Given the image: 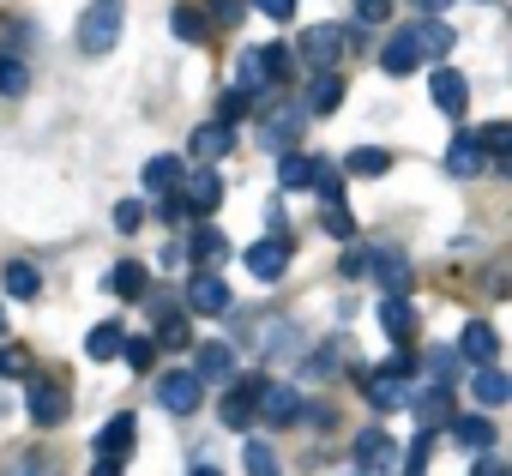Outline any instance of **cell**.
Masks as SVG:
<instances>
[{
    "instance_id": "7c38bea8",
    "label": "cell",
    "mask_w": 512,
    "mask_h": 476,
    "mask_svg": "<svg viewBox=\"0 0 512 476\" xmlns=\"http://www.w3.org/2000/svg\"><path fill=\"white\" fill-rule=\"evenodd\" d=\"M458 356L476 362V368H494V356H500V332H494L488 320H470L464 338H458Z\"/></svg>"
},
{
    "instance_id": "681fc988",
    "label": "cell",
    "mask_w": 512,
    "mask_h": 476,
    "mask_svg": "<svg viewBox=\"0 0 512 476\" xmlns=\"http://www.w3.org/2000/svg\"><path fill=\"white\" fill-rule=\"evenodd\" d=\"M326 235H356V223H350L344 205H326Z\"/></svg>"
},
{
    "instance_id": "cb8c5ba5",
    "label": "cell",
    "mask_w": 512,
    "mask_h": 476,
    "mask_svg": "<svg viewBox=\"0 0 512 476\" xmlns=\"http://www.w3.org/2000/svg\"><path fill=\"white\" fill-rule=\"evenodd\" d=\"M308 181H314V157H302V151H284V157H278V187H284V193H302Z\"/></svg>"
},
{
    "instance_id": "d4e9b609",
    "label": "cell",
    "mask_w": 512,
    "mask_h": 476,
    "mask_svg": "<svg viewBox=\"0 0 512 476\" xmlns=\"http://www.w3.org/2000/svg\"><path fill=\"white\" fill-rule=\"evenodd\" d=\"M7 296H13V302H37V296H43V272L25 266V260H13V266H7Z\"/></svg>"
},
{
    "instance_id": "277c9868",
    "label": "cell",
    "mask_w": 512,
    "mask_h": 476,
    "mask_svg": "<svg viewBox=\"0 0 512 476\" xmlns=\"http://www.w3.org/2000/svg\"><path fill=\"white\" fill-rule=\"evenodd\" d=\"M350 49V37L338 31V25H314V31H302V43H296V55L314 67V73H332V61Z\"/></svg>"
},
{
    "instance_id": "3957f363",
    "label": "cell",
    "mask_w": 512,
    "mask_h": 476,
    "mask_svg": "<svg viewBox=\"0 0 512 476\" xmlns=\"http://www.w3.org/2000/svg\"><path fill=\"white\" fill-rule=\"evenodd\" d=\"M253 416L272 422V428L302 422V398H296V386H290V380H260V392H253Z\"/></svg>"
},
{
    "instance_id": "9f6ffc18",
    "label": "cell",
    "mask_w": 512,
    "mask_h": 476,
    "mask_svg": "<svg viewBox=\"0 0 512 476\" xmlns=\"http://www.w3.org/2000/svg\"><path fill=\"white\" fill-rule=\"evenodd\" d=\"M193 476H223V470H211V464H199V470H193Z\"/></svg>"
},
{
    "instance_id": "b9f144b4",
    "label": "cell",
    "mask_w": 512,
    "mask_h": 476,
    "mask_svg": "<svg viewBox=\"0 0 512 476\" xmlns=\"http://www.w3.org/2000/svg\"><path fill=\"white\" fill-rule=\"evenodd\" d=\"M121 356H127V368H151V362H157V344H145V338H121Z\"/></svg>"
},
{
    "instance_id": "ba28073f",
    "label": "cell",
    "mask_w": 512,
    "mask_h": 476,
    "mask_svg": "<svg viewBox=\"0 0 512 476\" xmlns=\"http://www.w3.org/2000/svg\"><path fill=\"white\" fill-rule=\"evenodd\" d=\"M229 302H235V296H229V284H223L217 272H193V284H187V308H193V314H211V320H217V314H229Z\"/></svg>"
},
{
    "instance_id": "f6af8a7d",
    "label": "cell",
    "mask_w": 512,
    "mask_h": 476,
    "mask_svg": "<svg viewBox=\"0 0 512 476\" xmlns=\"http://www.w3.org/2000/svg\"><path fill=\"white\" fill-rule=\"evenodd\" d=\"M139 223H145V205H139V199H121V205H115V229H121V235H133Z\"/></svg>"
},
{
    "instance_id": "f1b7e54d",
    "label": "cell",
    "mask_w": 512,
    "mask_h": 476,
    "mask_svg": "<svg viewBox=\"0 0 512 476\" xmlns=\"http://www.w3.org/2000/svg\"><path fill=\"white\" fill-rule=\"evenodd\" d=\"M302 133V115L296 109H278V115H266V151L278 145V151H290V139Z\"/></svg>"
},
{
    "instance_id": "ee69618b",
    "label": "cell",
    "mask_w": 512,
    "mask_h": 476,
    "mask_svg": "<svg viewBox=\"0 0 512 476\" xmlns=\"http://www.w3.org/2000/svg\"><path fill=\"white\" fill-rule=\"evenodd\" d=\"M235 91H241V97H260V91H266V73H260V61H253V55L241 61V85H235Z\"/></svg>"
},
{
    "instance_id": "8992f818",
    "label": "cell",
    "mask_w": 512,
    "mask_h": 476,
    "mask_svg": "<svg viewBox=\"0 0 512 476\" xmlns=\"http://www.w3.org/2000/svg\"><path fill=\"white\" fill-rule=\"evenodd\" d=\"M25 410H31L37 428H61V422H67V392H61L55 380H31V386H25Z\"/></svg>"
},
{
    "instance_id": "1f68e13d",
    "label": "cell",
    "mask_w": 512,
    "mask_h": 476,
    "mask_svg": "<svg viewBox=\"0 0 512 476\" xmlns=\"http://www.w3.org/2000/svg\"><path fill=\"white\" fill-rule=\"evenodd\" d=\"M109 290H115V296H127V302H133V296H145V266H139V260H121V266L109 272Z\"/></svg>"
},
{
    "instance_id": "6da1fadb",
    "label": "cell",
    "mask_w": 512,
    "mask_h": 476,
    "mask_svg": "<svg viewBox=\"0 0 512 476\" xmlns=\"http://www.w3.org/2000/svg\"><path fill=\"white\" fill-rule=\"evenodd\" d=\"M121 43V0H91L79 13V49L85 55H109Z\"/></svg>"
},
{
    "instance_id": "44dd1931",
    "label": "cell",
    "mask_w": 512,
    "mask_h": 476,
    "mask_svg": "<svg viewBox=\"0 0 512 476\" xmlns=\"http://www.w3.org/2000/svg\"><path fill=\"white\" fill-rule=\"evenodd\" d=\"M446 428L458 434V446H470V452H494V422H488V416H452Z\"/></svg>"
},
{
    "instance_id": "7bdbcfd3",
    "label": "cell",
    "mask_w": 512,
    "mask_h": 476,
    "mask_svg": "<svg viewBox=\"0 0 512 476\" xmlns=\"http://www.w3.org/2000/svg\"><path fill=\"white\" fill-rule=\"evenodd\" d=\"M247 13V0H205V19H217V25H235Z\"/></svg>"
},
{
    "instance_id": "d6986e66",
    "label": "cell",
    "mask_w": 512,
    "mask_h": 476,
    "mask_svg": "<svg viewBox=\"0 0 512 476\" xmlns=\"http://www.w3.org/2000/svg\"><path fill=\"white\" fill-rule=\"evenodd\" d=\"M253 392H260V380H241L223 404H217V416H223V428H247L253 422Z\"/></svg>"
},
{
    "instance_id": "9a60e30c",
    "label": "cell",
    "mask_w": 512,
    "mask_h": 476,
    "mask_svg": "<svg viewBox=\"0 0 512 476\" xmlns=\"http://www.w3.org/2000/svg\"><path fill=\"white\" fill-rule=\"evenodd\" d=\"M151 193H175L181 181H187V157H175V151H163V157H151L145 163V175H139Z\"/></svg>"
},
{
    "instance_id": "c3c4849f",
    "label": "cell",
    "mask_w": 512,
    "mask_h": 476,
    "mask_svg": "<svg viewBox=\"0 0 512 476\" xmlns=\"http://www.w3.org/2000/svg\"><path fill=\"white\" fill-rule=\"evenodd\" d=\"M241 115H247V97H241V91H223V109H217V121H229V127H235Z\"/></svg>"
},
{
    "instance_id": "e575fe53",
    "label": "cell",
    "mask_w": 512,
    "mask_h": 476,
    "mask_svg": "<svg viewBox=\"0 0 512 476\" xmlns=\"http://www.w3.org/2000/svg\"><path fill=\"white\" fill-rule=\"evenodd\" d=\"M380 326H386L392 338H404V332L416 326V314H410V302H404V296H386V302H380Z\"/></svg>"
},
{
    "instance_id": "74e56055",
    "label": "cell",
    "mask_w": 512,
    "mask_h": 476,
    "mask_svg": "<svg viewBox=\"0 0 512 476\" xmlns=\"http://www.w3.org/2000/svg\"><path fill=\"white\" fill-rule=\"evenodd\" d=\"M308 187H314L326 205H344V181H338V169H332V163H320V157H314V181H308Z\"/></svg>"
},
{
    "instance_id": "30bf717a",
    "label": "cell",
    "mask_w": 512,
    "mask_h": 476,
    "mask_svg": "<svg viewBox=\"0 0 512 476\" xmlns=\"http://www.w3.org/2000/svg\"><path fill=\"white\" fill-rule=\"evenodd\" d=\"M133 446H139V422H133V416H109L103 434H97V458H103V464H121Z\"/></svg>"
},
{
    "instance_id": "d590c367",
    "label": "cell",
    "mask_w": 512,
    "mask_h": 476,
    "mask_svg": "<svg viewBox=\"0 0 512 476\" xmlns=\"http://www.w3.org/2000/svg\"><path fill=\"white\" fill-rule=\"evenodd\" d=\"M470 139H476V151H482V157H488V151H494V157H506V151H512V127H506V121H488V127H482V133H470Z\"/></svg>"
},
{
    "instance_id": "2e32d148",
    "label": "cell",
    "mask_w": 512,
    "mask_h": 476,
    "mask_svg": "<svg viewBox=\"0 0 512 476\" xmlns=\"http://www.w3.org/2000/svg\"><path fill=\"white\" fill-rule=\"evenodd\" d=\"M193 380L205 386V380H235V350L229 344H199V362H193Z\"/></svg>"
},
{
    "instance_id": "ac0fdd59",
    "label": "cell",
    "mask_w": 512,
    "mask_h": 476,
    "mask_svg": "<svg viewBox=\"0 0 512 476\" xmlns=\"http://www.w3.org/2000/svg\"><path fill=\"white\" fill-rule=\"evenodd\" d=\"M416 61H422V49H416V31H398L386 49H380V67L392 73V79H404V73H416Z\"/></svg>"
},
{
    "instance_id": "52a82bcc",
    "label": "cell",
    "mask_w": 512,
    "mask_h": 476,
    "mask_svg": "<svg viewBox=\"0 0 512 476\" xmlns=\"http://www.w3.org/2000/svg\"><path fill=\"white\" fill-rule=\"evenodd\" d=\"M199 398H205V386H199L193 374H181V368L157 380V404H163L169 416H193V410H199Z\"/></svg>"
},
{
    "instance_id": "5b68a950",
    "label": "cell",
    "mask_w": 512,
    "mask_h": 476,
    "mask_svg": "<svg viewBox=\"0 0 512 476\" xmlns=\"http://www.w3.org/2000/svg\"><path fill=\"white\" fill-rule=\"evenodd\" d=\"M362 272H368L386 296H404V284H410V260H404L398 248H368V254H362Z\"/></svg>"
},
{
    "instance_id": "8d00e7d4",
    "label": "cell",
    "mask_w": 512,
    "mask_h": 476,
    "mask_svg": "<svg viewBox=\"0 0 512 476\" xmlns=\"http://www.w3.org/2000/svg\"><path fill=\"white\" fill-rule=\"evenodd\" d=\"M386 169H392V157L380 145H356L350 151V175H386Z\"/></svg>"
},
{
    "instance_id": "f35d334b",
    "label": "cell",
    "mask_w": 512,
    "mask_h": 476,
    "mask_svg": "<svg viewBox=\"0 0 512 476\" xmlns=\"http://www.w3.org/2000/svg\"><path fill=\"white\" fill-rule=\"evenodd\" d=\"M181 254H193V260H199V266H211V260H217V254H223V235H217V229H211V223H205V229H193V242H187V248H181Z\"/></svg>"
},
{
    "instance_id": "8fae6325",
    "label": "cell",
    "mask_w": 512,
    "mask_h": 476,
    "mask_svg": "<svg viewBox=\"0 0 512 476\" xmlns=\"http://www.w3.org/2000/svg\"><path fill=\"white\" fill-rule=\"evenodd\" d=\"M428 91H434V109H440V115H464V103H470V79H464L458 67H440V73L428 79Z\"/></svg>"
},
{
    "instance_id": "db71d44e",
    "label": "cell",
    "mask_w": 512,
    "mask_h": 476,
    "mask_svg": "<svg viewBox=\"0 0 512 476\" xmlns=\"http://www.w3.org/2000/svg\"><path fill=\"white\" fill-rule=\"evenodd\" d=\"M91 476H121V464H103V458H97V470H91Z\"/></svg>"
},
{
    "instance_id": "4316f807",
    "label": "cell",
    "mask_w": 512,
    "mask_h": 476,
    "mask_svg": "<svg viewBox=\"0 0 512 476\" xmlns=\"http://www.w3.org/2000/svg\"><path fill=\"white\" fill-rule=\"evenodd\" d=\"M169 31H175L181 43H205V37H211V19H205L199 7H175V13H169Z\"/></svg>"
},
{
    "instance_id": "ffe728a7",
    "label": "cell",
    "mask_w": 512,
    "mask_h": 476,
    "mask_svg": "<svg viewBox=\"0 0 512 476\" xmlns=\"http://www.w3.org/2000/svg\"><path fill=\"white\" fill-rule=\"evenodd\" d=\"M338 103H344V79H338V73H314V85H308V115H338Z\"/></svg>"
},
{
    "instance_id": "7dc6e473",
    "label": "cell",
    "mask_w": 512,
    "mask_h": 476,
    "mask_svg": "<svg viewBox=\"0 0 512 476\" xmlns=\"http://www.w3.org/2000/svg\"><path fill=\"white\" fill-rule=\"evenodd\" d=\"M428 452H434V440H428V434H416V446L404 452V470H410V476H422V464H428Z\"/></svg>"
},
{
    "instance_id": "4fadbf2b",
    "label": "cell",
    "mask_w": 512,
    "mask_h": 476,
    "mask_svg": "<svg viewBox=\"0 0 512 476\" xmlns=\"http://www.w3.org/2000/svg\"><path fill=\"white\" fill-rule=\"evenodd\" d=\"M392 464H398L392 440H386L380 428H368V434L356 440V470H362V476H392Z\"/></svg>"
},
{
    "instance_id": "11a10c76",
    "label": "cell",
    "mask_w": 512,
    "mask_h": 476,
    "mask_svg": "<svg viewBox=\"0 0 512 476\" xmlns=\"http://www.w3.org/2000/svg\"><path fill=\"white\" fill-rule=\"evenodd\" d=\"M416 7H422V13H440V7H446V0H416Z\"/></svg>"
},
{
    "instance_id": "6f0895ef",
    "label": "cell",
    "mask_w": 512,
    "mask_h": 476,
    "mask_svg": "<svg viewBox=\"0 0 512 476\" xmlns=\"http://www.w3.org/2000/svg\"><path fill=\"white\" fill-rule=\"evenodd\" d=\"M0 332H7V314H0Z\"/></svg>"
},
{
    "instance_id": "836d02e7",
    "label": "cell",
    "mask_w": 512,
    "mask_h": 476,
    "mask_svg": "<svg viewBox=\"0 0 512 476\" xmlns=\"http://www.w3.org/2000/svg\"><path fill=\"white\" fill-rule=\"evenodd\" d=\"M31 91V67L13 61V55H0V97H25Z\"/></svg>"
},
{
    "instance_id": "9c48e42d",
    "label": "cell",
    "mask_w": 512,
    "mask_h": 476,
    "mask_svg": "<svg viewBox=\"0 0 512 476\" xmlns=\"http://www.w3.org/2000/svg\"><path fill=\"white\" fill-rule=\"evenodd\" d=\"M175 199H181V211H199V217H205V211H217V199H223V175H217V169H199V175L181 181Z\"/></svg>"
},
{
    "instance_id": "5bb4252c",
    "label": "cell",
    "mask_w": 512,
    "mask_h": 476,
    "mask_svg": "<svg viewBox=\"0 0 512 476\" xmlns=\"http://www.w3.org/2000/svg\"><path fill=\"white\" fill-rule=\"evenodd\" d=\"M410 404H416V422H422V428H446V422H452V392H446V380H434L428 392H410Z\"/></svg>"
},
{
    "instance_id": "ab89813d",
    "label": "cell",
    "mask_w": 512,
    "mask_h": 476,
    "mask_svg": "<svg viewBox=\"0 0 512 476\" xmlns=\"http://www.w3.org/2000/svg\"><path fill=\"white\" fill-rule=\"evenodd\" d=\"M7 476H55V458H49V452H19V458L7 464Z\"/></svg>"
},
{
    "instance_id": "bcb514c9",
    "label": "cell",
    "mask_w": 512,
    "mask_h": 476,
    "mask_svg": "<svg viewBox=\"0 0 512 476\" xmlns=\"http://www.w3.org/2000/svg\"><path fill=\"white\" fill-rule=\"evenodd\" d=\"M253 13H266L272 25H290L296 19V0H253Z\"/></svg>"
},
{
    "instance_id": "d6a6232c",
    "label": "cell",
    "mask_w": 512,
    "mask_h": 476,
    "mask_svg": "<svg viewBox=\"0 0 512 476\" xmlns=\"http://www.w3.org/2000/svg\"><path fill=\"white\" fill-rule=\"evenodd\" d=\"M241 470H247V476H278V452H272L266 440H247V446H241Z\"/></svg>"
},
{
    "instance_id": "484cf974",
    "label": "cell",
    "mask_w": 512,
    "mask_h": 476,
    "mask_svg": "<svg viewBox=\"0 0 512 476\" xmlns=\"http://www.w3.org/2000/svg\"><path fill=\"white\" fill-rule=\"evenodd\" d=\"M470 392H476V398H482L488 410H500V404L512 398V380H506L500 368H476V380H470Z\"/></svg>"
},
{
    "instance_id": "f5cc1de1",
    "label": "cell",
    "mask_w": 512,
    "mask_h": 476,
    "mask_svg": "<svg viewBox=\"0 0 512 476\" xmlns=\"http://www.w3.org/2000/svg\"><path fill=\"white\" fill-rule=\"evenodd\" d=\"M470 476H506V464H500V458H494V452H482V458H476V470H470Z\"/></svg>"
},
{
    "instance_id": "816d5d0a",
    "label": "cell",
    "mask_w": 512,
    "mask_h": 476,
    "mask_svg": "<svg viewBox=\"0 0 512 476\" xmlns=\"http://www.w3.org/2000/svg\"><path fill=\"white\" fill-rule=\"evenodd\" d=\"M0 374H25V350H13V344L0 350Z\"/></svg>"
},
{
    "instance_id": "e0dca14e",
    "label": "cell",
    "mask_w": 512,
    "mask_h": 476,
    "mask_svg": "<svg viewBox=\"0 0 512 476\" xmlns=\"http://www.w3.org/2000/svg\"><path fill=\"white\" fill-rule=\"evenodd\" d=\"M284 266H290V242H260V248H247V272L260 278V284L284 278Z\"/></svg>"
},
{
    "instance_id": "7a4b0ae2",
    "label": "cell",
    "mask_w": 512,
    "mask_h": 476,
    "mask_svg": "<svg viewBox=\"0 0 512 476\" xmlns=\"http://www.w3.org/2000/svg\"><path fill=\"white\" fill-rule=\"evenodd\" d=\"M404 380H410V362L398 356V362H380V368H368L356 386L368 392V404H374V410H398V404H410V386H404Z\"/></svg>"
},
{
    "instance_id": "f546056e",
    "label": "cell",
    "mask_w": 512,
    "mask_h": 476,
    "mask_svg": "<svg viewBox=\"0 0 512 476\" xmlns=\"http://www.w3.org/2000/svg\"><path fill=\"white\" fill-rule=\"evenodd\" d=\"M476 169H482V151H476L470 133H458L452 151H446V175H476Z\"/></svg>"
},
{
    "instance_id": "83f0119b",
    "label": "cell",
    "mask_w": 512,
    "mask_h": 476,
    "mask_svg": "<svg viewBox=\"0 0 512 476\" xmlns=\"http://www.w3.org/2000/svg\"><path fill=\"white\" fill-rule=\"evenodd\" d=\"M253 61H260V73H266V85H284V79L296 73V55H290L284 43H272V49H260V55H253Z\"/></svg>"
},
{
    "instance_id": "603a6c76",
    "label": "cell",
    "mask_w": 512,
    "mask_h": 476,
    "mask_svg": "<svg viewBox=\"0 0 512 476\" xmlns=\"http://www.w3.org/2000/svg\"><path fill=\"white\" fill-rule=\"evenodd\" d=\"M410 31H416V49H422V61H440V55L458 43V37L440 25V19H422V25H410Z\"/></svg>"
},
{
    "instance_id": "f907efd6",
    "label": "cell",
    "mask_w": 512,
    "mask_h": 476,
    "mask_svg": "<svg viewBox=\"0 0 512 476\" xmlns=\"http://www.w3.org/2000/svg\"><path fill=\"white\" fill-rule=\"evenodd\" d=\"M386 13H392V0H356V19L362 25H380Z\"/></svg>"
},
{
    "instance_id": "7402d4cb",
    "label": "cell",
    "mask_w": 512,
    "mask_h": 476,
    "mask_svg": "<svg viewBox=\"0 0 512 476\" xmlns=\"http://www.w3.org/2000/svg\"><path fill=\"white\" fill-rule=\"evenodd\" d=\"M229 145H235V127H229V121H205V127L193 133V157H205V163L223 157Z\"/></svg>"
},
{
    "instance_id": "60d3db41",
    "label": "cell",
    "mask_w": 512,
    "mask_h": 476,
    "mask_svg": "<svg viewBox=\"0 0 512 476\" xmlns=\"http://www.w3.org/2000/svg\"><path fill=\"white\" fill-rule=\"evenodd\" d=\"M157 338H163V344H187V320H181V314H169L163 302H157Z\"/></svg>"
},
{
    "instance_id": "4dcf8cb0",
    "label": "cell",
    "mask_w": 512,
    "mask_h": 476,
    "mask_svg": "<svg viewBox=\"0 0 512 476\" xmlns=\"http://www.w3.org/2000/svg\"><path fill=\"white\" fill-rule=\"evenodd\" d=\"M121 338H127L121 326H91V338H85V356H91V362H115V356H121Z\"/></svg>"
}]
</instances>
